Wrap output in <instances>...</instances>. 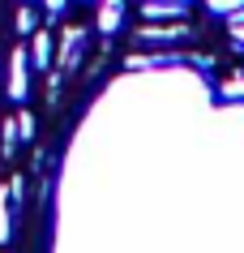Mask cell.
<instances>
[{"instance_id": "obj_1", "label": "cell", "mask_w": 244, "mask_h": 253, "mask_svg": "<svg viewBox=\"0 0 244 253\" xmlns=\"http://www.w3.org/2000/svg\"><path fill=\"white\" fill-rule=\"evenodd\" d=\"M26 90H30V52L13 47V56H9V99H26Z\"/></svg>"}, {"instance_id": "obj_2", "label": "cell", "mask_w": 244, "mask_h": 253, "mask_svg": "<svg viewBox=\"0 0 244 253\" xmlns=\"http://www.w3.org/2000/svg\"><path fill=\"white\" fill-rule=\"evenodd\" d=\"M81 43H86V30H81V26H69L65 30V43H60V65H65V69H77Z\"/></svg>"}, {"instance_id": "obj_3", "label": "cell", "mask_w": 244, "mask_h": 253, "mask_svg": "<svg viewBox=\"0 0 244 253\" xmlns=\"http://www.w3.org/2000/svg\"><path fill=\"white\" fill-rule=\"evenodd\" d=\"M120 22H124V0H103L99 4V30L111 35V30H120Z\"/></svg>"}, {"instance_id": "obj_4", "label": "cell", "mask_w": 244, "mask_h": 253, "mask_svg": "<svg viewBox=\"0 0 244 253\" xmlns=\"http://www.w3.org/2000/svg\"><path fill=\"white\" fill-rule=\"evenodd\" d=\"M30 65H35V69H47V65H52V39H47L43 30H35V47H30Z\"/></svg>"}, {"instance_id": "obj_5", "label": "cell", "mask_w": 244, "mask_h": 253, "mask_svg": "<svg viewBox=\"0 0 244 253\" xmlns=\"http://www.w3.org/2000/svg\"><path fill=\"white\" fill-rule=\"evenodd\" d=\"M146 17H184V4H176V0H146Z\"/></svg>"}, {"instance_id": "obj_6", "label": "cell", "mask_w": 244, "mask_h": 253, "mask_svg": "<svg viewBox=\"0 0 244 253\" xmlns=\"http://www.w3.org/2000/svg\"><path fill=\"white\" fill-rule=\"evenodd\" d=\"M137 35H141V39H184V35H189V26H141L137 30Z\"/></svg>"}, {"instance_id": "obj_7", "label": "cell", "mask_w": 244, "mask_h": 253, "mask_svg": "<svg viewBox=\"0 0 244 253\" xmlns=\"http://www.w3.org/2000/svg\"><path fill=\"white\" fill-rule=\"evenodd\" d=\"M9 193H13V189H0V245L13 236V223H9Z\"/></svg>"}, {"instance_id": "obj_8", "label": "cell", "mask_w": 244, "mask_h": 253, "mask_svg": "<svg viewBox=\"0 0 244 253\" xmlns=\"http://www.w3.org/2000/svg\"><path fill=\"white\" fill-rule=\"evenodd\" d=\"M227 30H231V43L244 47V9L240 13H227Z\"/></svg>"}, {"instance_id": "obj_9", "label": "cell", "mask_w": 244, "mask_h": 253, "mask_svg": "<svg viewBox=\"0 0 244 253\" xmlns=\"http://www.w3.org/2000/svg\"><path fill=\"white\" fill-rule=\"evenodd\" d=\"M206 9H210V13H240L244 0H206Z\"/></svg>"}, {"instance_id": "obj_10", "label": "cell", "mask_w": 244, "mask_h": 253, "mask_svg": "<svg viewBox=\"0 0 244 253\" xmlns=\"http://www.w3.org/2000/svg\"><path fill=\"white\" fill-rule=\"evenodd\" d=\"M223 94H231V99H244V73H236V78L223 82Z\"/></svg>"}, {"instance_id": "obj_11", "label": "cell", "mask_w": 244, "mask_h": 253, "mask_svg": "<svg viewBox=\"0 0 244 253\" xmlns=\"http://www.w3.org/2000/svg\"><path fill=\"white\" fill-rule=\"evenodd\" d=\"M17 137H35V116H30V112L17 116Z\"/></svg>"}, {"instance_id": "obj_12", "label": "cell", "mask_w": 244, "mask_h": 253, "mask_svg": "<svg viewBox=\"0 0 244 253\" xmlns=\"http://www.w3.org/2000/svg\"><path fill=\"white\" fill-rule=\"evenodd\" d=\"M0 133H4V150H13V142H17V120H4V125H0Z\"/></svg>"}, {"instance_id": "obj_13", "label": "cell", "mask_w": 244, "mask_h": 253, "mask_svg": "<svg viewBox=\"0 0 244 253\" xmlns=\"http://www.w3.org/2000/svg\"><path fill=\"white\" fill-rule=\"evenodd\" d=\"M17 30H22V35H35V13H30V9L17 13Z\"/></svg>"}, {"instance_id": "obj_14", "label": "cell", "mask_w": 244, "mask_h": 253, "mask_svg": "<svg viewBox=\"0 0 244 253\" xmlns=\"http://www.w3.org/2000/svg\"><path fill=\"white\" fill-rule=\"evenodd\" d=\"M43 4H47V13L56 17V13H65V4H69V0H43Z\"/></svg>"}, {"instance_id": "obj_15", "label": "cell", "mask_w": 244, "mask_h": 253, "mask_svg": "<svg viewBox=\"0 0 244 253\" xmlns=\"http://www.w3.org/2000/svg\"><path fill=\"white\" fill-rule=\"evenodd\" d=\"M176 4H189V0H176Z\"/></svg>"}]
</instances>
